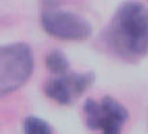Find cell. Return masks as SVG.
I'll list each match as a JSON object with an SVG mask.
<instances>
[{
	"label": "cell",
	"instance_id": "obj_5",
	"mask_svg": "<svg viewBox=\"0 0 148 134\" xmlns=\"http://www.w3.org/2000/svg\"><path fill=\"white\" fill-rule=\"evenodd\" d=\"M94 80L96 76L93 72L73 73L69 70L47 82L45 87L46 96L61 105H69L77 100L86 90L90 89Z\"/></svg>",
	"mask_w": 148,
	"mask_h": 134
},
{
	"label": "cell",
	"instance_id": "obj_2",
	"mask_svg": "<svg viewBox=\"0 0 148 134\" xmlns=\"http://www.w3.org/2000/svg\"><path fill=\"white\" fill-rule=\"evenodd\" d=\"M33 72V54L25 43L0 47V98L22 87Z\"/></svg>",
	"mask_w": 148,
	"mask_h": 134
},
{
	"label": "cell",
	"instance_id": "obj_3",
	"mask_svg": "<svg viewBox=\"0 0 148 134\" xmlns=\"http://www.w3.org/2000/svg\"><path fill=\"white\" fill-rule=\"evenodd\" d=\"M83 116L90 130L100 131V134H122L129 111L122 102L107 96L100 101L89 98L83 104Z\"/></svg>",
	"mask_w": 148,
	"mask_h": 134
},
{
	"label": "cell",
	"instance_id": "obj_1",
	"mask_svg": "<svg viewBox=\"0 0 148 134\" xmlns=\"http://www.w3.org/2000/svg\"><path fill=\"white\" fill-rule=\"evenodd\" d=\"M108 40L112 49L127 59L148 54V8L129 0L118 7L110 22Z\"/></svg>",
	"mask_w": 148,
	"mask_h": 134
},
{
	"label": "cell",
	"instance_id": "obj_4",
	"mask_svg": "<svg viewBox=\"0 0 148 134\" xmlns=\"http://www.w3.org/2000/svg\"><path fill=\"white\" fill-rule=\"evenodd\" d=\"M42 26L49 35L61 40L80 42L91 36V25L80 15L64 10H46L42 14Z\"/></svg>",
	"mask_w": 148,
	"mask_h": 134
},
{
	"label": "cell",
	"instance_id": "obj_6",
	"mask_svg": "<svg viewBox=\"0 0 148 134\" xmlns=\"http://www.w3.org/2000/svg\"><path fill=\"white\" fill-rule=\"evenodd\" d=\"M46 65H47L49 70L54 75H64L66 72H69L68 58L65 57V54H62L58 50L49 53V55L46 57Z\"/></svg>",
	"mask_w": 148,
	"mask_h": 134
},
{
	"label": "cell",
	"instance_id": "obj_7",
	"mask_svg": "<svg viewBox=\"0 0 148 134\" xmlns=\"http://www.w3.org/2000/svg\"><path fill=\"white\" fill-rule=\"evenodd\" d=\"M24 131L25 134H54L51 126L46 120L36 116L26 118L24 123Z\"/></svg>",
	"mask_w": 148,
	"mask_h": 134
}]
</instances>
